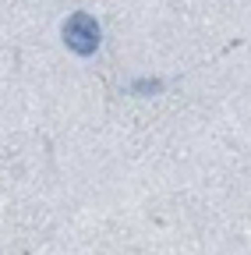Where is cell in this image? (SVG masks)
<instances>
[{"mask_svg":"<svg viewBox=\"0 0 251 255\" xmlns=\"http://www.w3.org/2000/svg\"><path fill=\"white\" fill-rule=\"evenodd\" d=\"M99 39H103V32H99V21L92 18V14L78 11V14H71V18L64 21V43H68L75 53H82V57L96 53V50H99Z\"/></svg>","mask_w":251,"mask_h":255,"instance_id":"1","label":"cell"},{"mask_svg":"<svg viewBox=\"0 0 251 255\" xmlns=\"http://www.w3.org/2000/svg\"><path fill=\"white\" fill-rule=\"evenodd\" d=\"M135 89H138V92H156V89H160V82H138Z\"/></svg>","mask_w":251,"mask_h":255,"instance_id":"2","label":"cell"}]
</instances>
